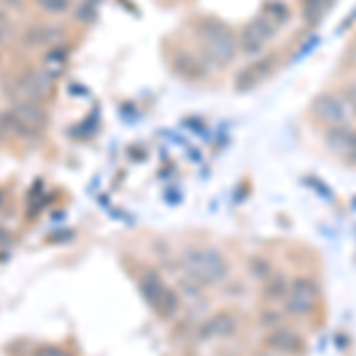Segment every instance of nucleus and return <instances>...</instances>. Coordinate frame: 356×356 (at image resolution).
Listing matches in <instances>:
<instances>
[{
    "label": "nucleus",
    "instance_id": "f257e3e1",
    "mask_svg": "<svg viewBox=\"0 0 356 356\" xmlns=\"http://www.w3.org/2000/svg\"><path fill=\"white\" fill-rule=\"evenodd\" d=\"M45 112L38 102L31 100H15V105L0 117V124L5 126V131H15V134L33 138L41 134L45 126Z\"/></svg>",
    "mask_w": 356,
    "mask_h": 356
},
{
    "label": "nucleus",
    "instance_id": "f03ea898",
    "mask_svg": "<svg viewBox=\"0 0 356 356\" xmlns=\"http://www.w3.org/2000/svg\"><path fill=\"white\" fill-rule=\"evenodd\" d=\"M183 266L193 280L202 285H214L226 278V261L216 250H193L183 254Z\"/></svg>",
    "mask_w": 356,
    "mask_h": 356
},
{
    "label": "nucleus",
    "instance_id": "7ed1b4c3",
    "mask_svg": "<svg viewBox=\"0 0 356 356\" xmlns=\"http://www.w3.org/2000/svg\"><path fill=\"white\" fill-rule=\"evenodd\" d=\"M140 292L150 307H154V312L162 316H171L178 309V300L176 295L164 285V280L159 278L157 273H145L140 278Z\"/></svg>",
    "mask_w": 356,
    "mask_h": 356
},
{
    "label": "nucleus",
    "instance_id": "20e7f679",
    "mask_svg": "<svg viewBox=\"0 0 356 356\" xmlns=\"http://www.w3.org/2000/svg\"><path fill=\"white\" fill-rule=\"evenodd\" d=\"M316 302H318V288H316V283L312 278L292 280V285L288 288V295H285L288 314H292V316L312 314Z\"/></svg>",
    "mask_w": 356,
    "mask_h": 356
},
{
    "label": "nucleus",
    "instance_id": "39448f33",
    "mask_svg": "<svg viewBox=\"0 0 356 356\" xmlns=\"http://www.w3.org/2000/svg\"><path fill=\"white\" fill-rule=\"evenodd\" d=\"M13 86H15V90H17L15 100L38 102V100H43V97L50 93V79L45 76L43 72H38V69H26L22 76L15 79Z\"/></svg>",
    "mask_w": 356,
    "mask_h": 356
},
{
    "label": "nucleus",
    "instance_id": "423d86ee",
    "mask_svg": "<svg viewBox=\"0 0 356 356\" xmlns=\"http://www.w3.org/2000/svg\"><path fill=\"white\" fill-rule=\"evenodd\" d=\"M323 140H325V147H328L332 154L356 164V131L354 129H349L347 124L330 126V129L325 131Z\"/></svg>",
    "mask_w": 356,
    "mask_h": 356
},
{
    "label": "nucleus",
    "instance_id": "0eeeda50",
    "mask_svg": "<svg viewBox=\"0 0 356 356\" xmlns=\"http://www.w3.org/2000/svg\"><path fill=\"white\" fill-rule=\"evenodd\" d=\"M312 110L321 122H325L330 126H342L347 122V102L332 93H323L316 97L312 102Z\"/></svg>",
    "mask_w": 356,
    "mask_h": 356
},
{
    "label": "nucleus",
    "instance_id": "6e6552de",
    "mask_svg": "<svg viewBox=\"0 0 356 356\" xmlns=\"http://www.w3.org/2000/svg\"><path fill=\"white\" fill-rule=\"evenodd\" d=\"M204 38H207V48L209 53L216 57V60L226 62V60H233L235 55V41L231 36L226 26L221 24H207L204 26Z\"/></svg>",
    "mask_w": 356,
    "mask_h": 356
},
{
    "label": "nucleus",
    "instance_id": "1a4fd4ad",
    "mask_svg": "<svg viewBox=\"0 0 356 356\" xmlns=\"http://www.w3.org/2000/svg\"><path fill=\"white\" fill-rule=\"evenodd\" d=\"M264 342H266L271 349H275V352H300V347H302L300 335H295V332L288 328H280V330L271 332Z\"/></svg>",
    "mask_w": 356,
    "mask_h": 356
},
{
    "label": "nucleus",
    "instance_id": "9d476101",
    "mask_svg": "<svg viewBox=\"0 0 356 356\" xmlns=\"http://www.w3.org/2000/svg\"><path fill=\"white\" fill-rule=\"evenodd\" d=\"M266 41H268V38L264 36V31L254 24V22H252V24L243 31V50H245V53H250V55L261 53L264 43H266Z\"/></svg>",
    "mask_w": 356,
    "mask_h": 356
},
{
    "label": "nucleus",
    "instance_id": "9b49d317",
    "mask_svg": "<svg viewBox=\"0 0 356 356\" xmlns=\"http://www.w3.org/2000/svg\"><path fill=\"white\" fill-rule=\"evenodd\" d=\"M328 3L330 0H304V19H307L309 24H316V22L323 17Z\"/></svg>",
    "mask_w": 356,
    "mask_h": 356
},
{
    "label": "nucleus",
    "instance_id": "f8f14e48",
    "mask_svg": "<svg viewBox=\"0 0 356 356\" xmlns=\"http://www.w3.org/2000/svg\"><path fill=\"white\" fill-rule=\"evenodd\" d=\"M285 292H288V285H285L283 278H275L271 285H268V292L266 297L268 300H280V297H285Z\"/></svg>",
    "mask_w": 356,
    "mask_h": 356
},
{
    "label": "nucleus",
    "instance_id": "ddd939ff",
    "mask_svg": "<svg viewBox=\"0 0 356 356\" xmlns=\"http://www.w3.org/2000/svg\"><path fill=\"white\" fill-rule=\"evenodd\" d=\"M38 5L48 13H65L69 8V0H38Z\"/></svg>",
    "mask_w": 356,
    "mask_h": 356
},
{
    "label": "nucleus",
    "instance_id": "4468645a",
    "mask_svg": "<svg viewBox=\"0 0 356 356\" xmlns=\"http://www.w3.org/2000/svg\"><path fill=\"white\" fill-rule=\"evenodd\" d=\"M266 13H268V15H275V24H280V22H283V19H288V8H285L283 3H273V5H268Z\"/></svg>",
    "mask_w": 356,
    "mask_h": 356
},
{
    "label": "nucleus",
    "instance_id": "2eb2a0df",
    "mask_svg": "<svg viewBox=\"0 0 356 356\" xmlns=\"http://www.w3.org/2000/svg\"><path fill=\"white\" fill-rule=\"evenodd\" d=\"M349 100H352V105L356 107V83L349 86Z\"/></svg>",
    "mask_w": 356,
    "mask_h": 356
},
{
    "label": "nucleus",
    "instance_id": "dca6fc26",
    "mask_svg": "<svg viewBox=\"0 0 356 356\" xmlns=\"http://www.w3.org/2000/svg\"><path fill=\"white\" fill-rule=\"evenodd\" d=\"M41 356H65L62 352H57V349H45V352Z\"/></svg>",
    "mask_w": 356,
    "mask_h": 356
},
{
    "label": "nucleus",
    "instance_id": "f3484780",
    "mask_svg": "<svg viewBox=\"0 0 356 356\" xmlns=\"http://www.w3.org/2000/svg\"><path fill=\"white\" fill-rule=\"evenodd\" d=\"M3 134H5V126L0 124V140H3Z\"/></svg>",
    "mask_w": 356,
    "mask_h": 356
},
{
    "label": "nucleus",
    "instance_id": "a211bd4d",
    "mask_svg": "<svg viewBox=\"0 0 356 356\" xmlns=\"http://www.w3.org/2000/svg\"><path fill=\"white\" fill-rule=\"evenodd\" d=\"M0 22H3V15H0Z\"/></svg>",
    "mask_w": 356,
    "mask_h": 356
}]
</instances>
